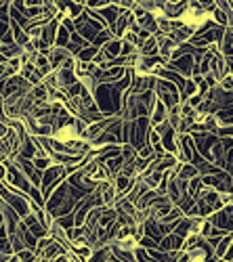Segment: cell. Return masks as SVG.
<instances>
[{"label":"cell","instance_id":"obj_6","mask_svg":"<svg viewBox=\"0 0 233 262\" xmlns=\"http://www.w3.org/2000/svg\"><path fill=\"white\" fill-rule=\"evenodd\" d=\"M225 65H227L229 76H233V57H225Z\"/></svg>","mask_w":233,"mask_h":262},{"label":"cell","instance_id":"obj_5","mask_svg":"<svg viewBox=\"0 0 233 262\" xmlns=\"http://www.w3.org/2000/svg\"><path fill=\"white\" fill-rule=\"evenodd\" d=\"M231 244H233V233H227V235L221 239V242H219V246L215 248V256H217V258H223Z\"/></svg>","mask_w":233,"mask_h":262},{"label":"cell","instance_id":"obj_4","mask_svg":"<svg viewBox=\"0 0 233 262\" xmlns=\"http://www.w3.org/2000/svg\"><path fill=\"white\" fill-rule=\"evenodd\" d=\"M99 51H101V49H97V47L89 45L87 49H82V51L78 53L76 61H80V63H93V61H95V57L99 55Z\"/></svg>","mask_w":233,"mask_h":262},{"label":"cell","instance_id":"obj_2","mask_svg":"<svg viewBox=\"0 0 233 262\" xmlns=\"http://www.w3.org/2000/svg\"><path fill=\"white\" fill-rule=\"evenodd\" d=\"M206 221L213 225L215 229H221L225 233H233V204L223 206L221 210H217L215 214H210Z\"/></svg>","mask_w":233,"mask_h":262},{"label":"cell","instance_id":"obj_7","mask_svg":"<svg viewBox=\"0 0 233 262\" xmlns=\"http://www.w3.org/2000/svg\"><path fill=\"white\" fill-rule=\"evenodd\" d=\"M49 262H70V258H68V254H63V256H59L55 260H49Z\"/></svg>","mask_w":233,"mask_h":262},{"label":"cell","instance_id":"obj_8","mask_svg":"<svg viewBox=\"0 0 233 262\" xmlns=\"http://www.w3.org/2000/svg\"><path fill=\"white\" fill-rule=\"evenodd\" d=\"M5 208V202H3V198H0V210H3Z\"/></svg>","mask_w":233,"mask_h":262},{"label":"cell","instance_id":"obj_1","mask_svg":"<svg viewBox=\"0 0 233 262\" xmlns=\"http://www.w3.org/2000/svg\"><path fill=\"white\" fill-rule=\"evenodd\" d=\"M154 93H156L158 101H162V103L166 105V109H173V107L181 105V93H179V89H177L173 82L158 78V80H156V89H154Z\"/></svg>","mask_w":233,"mask_h":262},{"label":"cell","instance_id":"obj_3","mask_svg":"<svg viewBox=\"0 0 233 262\" xmlns=\"http://www.w3.org/2000/svg\"><path fill=\"white\" fill-rule=\"evenodd\" d=\"M139 55H141V57H160V49H158L156 36H152L150 40L143 42V47L139 49Z\"/></svg>","mask_w":233,"mask_h":262}]
</instances>
